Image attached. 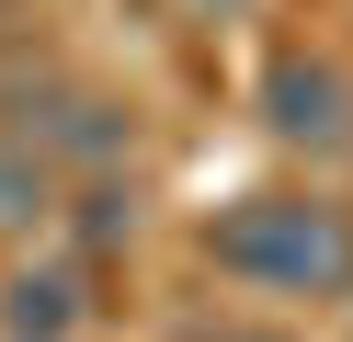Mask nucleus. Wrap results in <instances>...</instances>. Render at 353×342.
<instances>
[{
  "mask_svg": "<svg viewBox=\"0 0 353 342\" xmlns=\"http://www.w3.org/2000/svg\"><path fill=\"white\" fill-rule=\"evenodd\" d=\"M205 263L251 296H342L353 285V217L330 194H239L205 228Z\"/></svg>",
  "mask_w": 353,
  "mask_h": 342,
  "instance_id": "obj_1",
  "label": "nucleus"
},
{
  "mask_svg": "<svg viewBox=\"0 0 353 342\" xmlns=\"http://www.w3.org/2000/svg\"><path fill=\"white\" fill-rule=\"evenodd\" d=\"M262 126H274L285 149H307V160H353V68L285 46V57L262 68Z\"/></svg>",
  "mask_w": 353,
  "mask_h": 342,
  "instance_id": "obj_2",
  "label": "nucleus"
},
{
  "mask_svg": "<svg viewBox=\"0 0 353 342\" xmlns=\"http://www.w3.org/2000/svg\"><path fill=\"white\" fill-rule=\"evenodd\" d=\"M23 149H46V160H114L125 114L103 103V91H46V114H23Z\"/></svg>",
  "mask_w": 353,
  "mask_h": 342,
  "instance_id": "obj_3",
  "label": "nucleus"
},
{
  "mask_svg": "<svg viewBox=\"0 0 353 342\" xmlns=\"http://www.w3.org/2000/svg\"><path fill=\"white\" fill-rule=\"evenodd\" d=\"M0 331H12V342H69L80 331V274H57V263L34 274L23 263L12 285H0Z\"/></svg>",
  "mask_w": 353,
  "mask_h": 342,
  "instance_id": "obj_4",
  "label": "nucleus"
},
{
  "mask_svg": "<svg viewBox=\"0 0 353 342\" xmlns=\"http://www.w3.org/2000/svg\"><path fill=\"white\" fill-rule=\"evenodd\" d=\"M46 217H57V160L12 137V149H0V240H23V228H46Z\"/></svg>",
  "mask_w": 353,
  "mask_h": 342,
  "instance_id": "obj_5",
  "label": "nucleus"
},
{
  "mask_svg": "<svg viewBox=\"0 0 353 342\" xmlns=\"http://www.w3.org/2000/svg\"><path fill=\"white\" fill-rule=\"evenodd\" d=\"M216 342H285V331H216Z\"/></svg>",
  "mask_w": 353,
  "mask_h": 342,
  "instance_id": "obj_6",
  "label": "nucleus"
}]
</instances>
